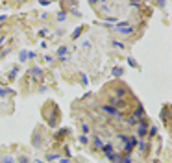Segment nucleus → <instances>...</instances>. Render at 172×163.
Instances as JSON below:
<instances>
[{
	"label": "nucleus",
	"mask_w": 172,
	"mask_h": 163,
	"mask_svg": "<svg viewBox=\"0 0 172 163\" xmlns=\"http://www.w3.org/2000/svg\"><path fill=\"white\" fill-rule=\"evenodd\" d=\"M128 63H130L131 67H137V63H135V59H131V57H128Z\"/></svg>",
	"instance_id": "nucleus-14"
},
{
	"label": "nucleus",
	"mask_w": 172,
	"mask_h": 163,
	"mask_svg": "<svg viewBox=\"0 0 172 163\" xmlns=\"http://www.w3.org/2000/svg\"><path fill=\"white\" fill-rule=\"evenodd\" d=\"M48 159H50V161H52V159H59V156H57V154H50Z\"/></svg>",
	"instance_id": "nucleus-15"
},
{
	"label": "nucleus",
	"mask_w": 172,
	"mask_h": 163,
	"mask_svg": "<svg viewBox=\"0 0 172 163\" xmlns=\"http://www.w3.org/2000/svg\"><path fill=\"white\" fill-rule=\"evenodd\" d=\"M155 132H157V130H155V126H152V128H150V132H148V134H150V135H155Z\"/></svg>",
	"instance_id": "nucleus-16"
},
{
	"label": "nucleus",
	"mask_w": 172,
	"mask_h": 163,
	"mask_svg": "<svg viewBox=\"0 0 172 163\" xmlns=\"http://www.w3.org/2000/svg\"><path fill=\"white\" fill-rule=\"evenodd\" d=\"M102 150L105 152V156H107V154H113V146H111V145H104Z\"/></svg>",
	"instance_id": "nucleus-7"
},
{
	"label": "nucleus",
	"mask_w": 172,
	"mask_h": 163,
	"mask_svg": "<svg viewBox=\"0 0 172 163\" xmlns=\"http://www.w3.org/2000/svg\"><path fill=\"white\" fill-rule=\"evenodd\" d=\"M104 111L109 113V115H113V117H120V111H118L117 107H113V106H104Z\"/></svg>",
	"instance_id": "nucleus-2"
},
{
	"label": "nucleus",
	"mask_w": 172,
	"mask_h": 163,
	"mask_svg": "<svg viewBox=\"0 0 172 163\" xmlns=\"http://www.w3.org/2000/svg\"><path fill=\"white\" fill-rule=\"evenodd\" d=\"M80 32H82V30H80V28H78V30H76V32H74V34H72V37H74V39H76V37H78V35H80Z\"/></svg>",
	"instance_id": "nucleus-19"
},
{
	"label": "nucleus",
	"mask_w": 172,
	"mask_h": 163,
	"mask_svg": "<svg viewBox=\"0 0 172 163\" xmlns=\"http://www.w3.org/2000/svg\"><path fill=\"white\" fill-rule=\"evenodd\" d=\"M113 46H117V48H124V45L120 41H113Z\"/></svg>",
	"instance_id": "nucleus-11"
},
{
	"label": "nucleus",
	"mask_w": 172,
	"mask_h": 163,
	"mask_svg": "<svg viewBox=\"0 0 172 163\" xmlns=\"http://www.w3.org/2000/svg\"><path fill=\"white\" fill-rule=\"evenodd\" d=\"M117 95H118V96H124V95H126V91H124V89H118Z\"/></svg>",
	"instance_id": "nucleus-17"
},
{
	"label": "nucleus",
	"mask_w": 172,
	"mask_h": 163,
	"mask_svg": "<svg viewBox=\"0 0 172 163\" xmlns=\"http://www.w3.org/2000/svg\"><path fill=\"white\" fill-rule=\"evenodd\" d=\"M67 52H69V50H67V46H61V48L57 50V56H59L63 61H65V59H67V57H65V56H67Z\"/></svg>",
	"instance_id": "nucleus-4"
},
{
	"label": "nucleus",
	"mask_w": 172,
	"mask_h": 163,
	"mask_svg": "<svg viewBox=\"0 0 172 163\" xmlns=\"http://www.w3.org/2000/svg\"><path fill=\"white\" fill-rule=\"evenodd\" d=\"M59 163H69V159L67 157H59Z\"/></svg>",
	"instance_id": "nucleus-20"
},
{
	"label": "nucleus",
	"mask_w": 172,
	"mask_h": 163,
	"mask_svg": "<svg viewBox=\"0 0 172 163\" xmlns=\"http://www.w3.org/2000/svg\"><path fill=\"white\" fill-rule=\"evenodd\" d=\"M113 30H115V32H120V34H124V35H130L131 32H133V28H130V26L124 24V22H122V24H118L117 28H113Z\"/></svg>",
	"instance_id": "nucleus-1"
},
{
	"label": "nucleus",
	"mask_w": 172,
	"mask_h": 163,
	"mask_svg": "<svg viewBox=\"0 0 172 163\" xmlns=\"http://www.w3.org/2000/svg\"><path fill=\"white\" fill-rule=\"evenodd\" d=\"M19 59H21V61H26V59H28V52H26V50L21 52V57H19Z\"/></svg>",
	"instance_id": "nucleus-8"
},
{
	"label": "nucleus",
	"mask_w": 172,
	"mask_h": 163,
	"mask_svg": "<svg viewBox=\"0 0 172 163\" xmlns=\"http://www.w3.org/2000/svg\"><path fill=\"white\" fill-rule=\"evenodd\" d=\"M7 95V91H4V89H0V96H6Z\"/></svg>",
	"instance_id": "nucleus-22"
},
{
	"label": "nucleus",
	"mask_w": 172,
	"mask_h": 163,
	"mask_svg": "<svg viewBox=\"0 0 172 163\" xmlns=\"http://www.w3.org/2000/svg\"><path fill=\"white\" fill-rule=\"evenodd\" d=\"M6 19H7V15H0V22H2V21H6Z\"/></svg>",
	"instance_id": "nucleus-23"
},
{
	"label": "nucleus",
	"mask_w": 172,
	"mask_h": 163,
	"mask_svg": "<svg viewBox=\"0 0 172 163\" xmlns=\"http://www.w3.org/2000/svg\"><path fill=\"white\" fill-rule=\"evenodd\" d=\"M57 19H59V21H65V13H63V11H61V13L57 15Z\"/></svg>",
	"instance_id": "nucleus-18"
},
{
	"label": "nucleus",
	"mask_w": 172,
	"mask_h": 163,
	"mask_svg": "<svg viewBox=\"0 0 172 163\" xmlns=\"http://www.w3.org/2000/svg\"><path fill=\"white\" fill-rule=\"evenodd\" d=\"M21 163H30V161H28V157H24V156H22V157H21Z\"/></svg>",
	"instance_id": "nucleus-21"
},
{
	"label": "nucleus",
	"mask_w": 172,
	"mask_h": 163,
	"mask_svg": "<svg viewBox=\"0 0 172 163\" xmlns=\"http://www.w3.org/2000/svg\"><path fill=\"white\" fill-rule=\"evenodd\" d=\"M82 132L83 134H89V126H87V124H82Z\"/></svg>",
	"instance_id": "nucleus-13"
},
{
	"label": "nucleus",
	"mask_w": 172,
	"mask_h": 163,
	"mask_svg": "<svg viewBox=\"0 0 172 163\" xmlns=\"http://www.w3.org/2000/svg\"><path fill=\"white\" fill-rule=\"evenodd\" d=\"M80 143H82V145H87V143H89V139H87L85 135H82V137H80Z\"/></svg>",
	"instance_id": "nucleus-12"
},
{
	"label": "nucleus",
	"mask_w": 172,
	"mask_h": 163,
	"mask_svg": "<svg viewBox=\"0 0 172 163\" xmlns=\"http://www.w3.org/2000/svg\"><path fill=\"white\" fill-rule=\"evenodd\" d=\"M35 163H43V161H35Z\"/></svg>",
	"instance_id": "nucleus-24"
},
{
	"label": "nucleus",
	"mask_w": 172,
	"mask_h": 163,
	"mask_svg": "<svg viewBox=\"0 0 172 163\" xmlns=\"http://www.w3.org/2000/svg\"><path fill=\"white\" fill-rule=\"evenodd\" d=\"M32 76H35V78H39V76H41L43 74V69H39V67H35V69H32Z\"/></svg>",
	"instance_id": "nucleus-5"
},
{
	"label": "nucleus",
	"mask_w": 172,
	"mask_h": 163,
	"mask_svg": "<svg viewBox=\"0 0 172 163\" xmlns=\"http://www.w3.org/2000/svg\"><path fill=\"white\" fill-rule=\"evenodd\" d=\"M122 72H124L122 67H115L113 69V76H122Z\"/></svg>",
	"instance_id": "nucleus-6"
},
{
	"label": "nucleus",
	"mask_w": 172,
	"mask_h": 163,
	"mask_svg": "<svg viewBox=\"0 0 172 163\" xmlns=\"http://www.w3.org/2000/svg\"><path fill=\"white\" fill-rule=\"evenodd\" d=\"M146 134H148V132H146V122H141V124H139V130H137V135L139 137H144Z\"/></svg>",
	"instance_id": "nucleus-3"
},
{
	"label": "nucleus",
	"mask_w": 172,
	"mask_h": 163,
	"mask_svg": "<svg viewBox=\"0 0 172 163\" xmlns=\"http://www.w3.org/2000/svg\"><path fill=\"white\" fill-rule=\"evenodd\" d=\"M94 145H96L98 148H102V146H104V143H102V139H100V137H96V139H94Z\"/></svg>",
	"instance_id": "nucleus-9"
},
{
	"label": "nucleus",
	"mask_w": 172,
	"mask_h": 163,
	"mask_svg": "<svg viewBox=\"0 0 172 163\" xmlns=\"http://www.w3.org/2000/svg\"><path fill=\"white\" fill-rule=\"evenodd\" d=\"M2 163H15V161H13V157H11V156H6L4 159H2Z\"/></svg>",
	"instance_id": "nucleus-10"
}]
</instances>
